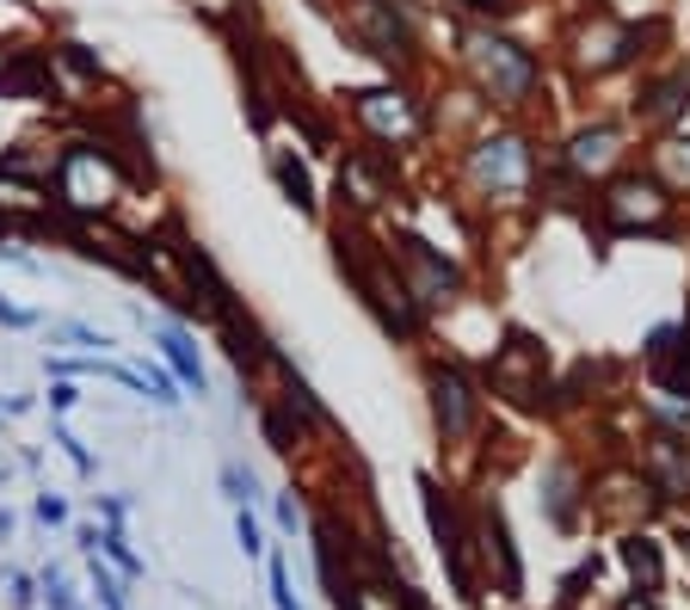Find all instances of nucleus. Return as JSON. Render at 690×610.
I'll use <instances>...</instances> for the list:
<instances>
[{
  "label": "nucleus",
  "mask_w": 690,
  "mask_h": 610,
  "mask_svg": "<svg viewBox=\"0 0 690 610\" xmlns=\"http://www.w3.org/2000/svg\"><path fill=\"white\" fill-rule=\"evenodd\" d=\"M49 340L56 345H80V352H105V333L99 328H87V321H56V328H49Z\"/></svg>",
  "instance_id": "obj_12"
},
{
  "label": "nucleus",
  "mask_w": 690,
  "mask_h": 610,
  "mask_svg": "<svg viewBox=\"0 0 690 610\" xmlns=\"http://www.w3.org/2000/svg\"><path fill=\"white\" fill-rule=\"evenodd\" d=\"M0 328L25 333V328H37V314H32V309H19V302H7V297H0Z\"/></svg>",
  "instance_id": "obj_17"
},
{
  "label": "nucleus",
  "mask_w": 690,
  "mask_h": 610,
  "mask_svg": "<svg viewBox=\"0 0 690 610\" xmlns=\"http://www.w3.org/2000/svg\"><path fill=\"white\" fill-rule=\"evenodd\" d=\"M222 481H229V493H235V500H253V475H241V463H229V469H222Z\"/></svg>",
  "instance_id": "obj_19"
},
{
  "label": "nucleus",
  "mask_w": 690,
  "mask_h": 610,
  "mask_svg": "<svg viewBox=\"0 0 690 610\" xmlns=\"http://www.w3.org/2000/svg\"><path fill=\"white\" fill-rule=\"evenodd\" d=\"M155 345H160V358L172 364V376L186 382V389L204 395V358H198V345H191L186 328H155Z\"/></svg>",
  "instance_id": "obj_6"
},
{
  "label": "nucleus",
  "mask_w": 690,
  "mask_h": 610,
  "mask_svg": "<svg viewBox=\"0 0 690 610\" xmlns=\"http://www.w3.org/2000/svg\"><path fill=\"white\" fill-rule=\"evenodd\" d=\"M271 173H278V186L290 191V203H297V210H314V186H309V173H302V167H290L283 155H271Z\"/></svg>",
  "instance_id": "obj_11"
},
{
  "label": "nucleus",
  "mask_w": 690,
  "mask_h": 610,
  "mask_svg": "<svg viewBox=\"0 0 690 610\" xmlns=\"http://www.w3.org/2000/svg\"><path fill=\"white\" fill-rule=\"evenodd\" d=\"M75 401H80V389H75V382H56V389H49V407H56V413H68Z\"/></svg>",
  "instance_id": "obj_20"
},
{
  "label": "nucleus",
  "mask_w": 690,
  "mask_h": 610,
  "mask_svg": "<svg viewBox=\"0 0 690 610\" xmlns=\"http://www.w3.org/2000/svg\"><path fill=\"white\" fill-rule=\"evenodd\" d=\"M432 395H438V432L444 439H469L475 420H481V401H475L469 376L456 370V364H444V370L432 376Z\"/></svg>",
  "instance_id": "obj_5"
},
{
  "label": "nucleus",
  "mask_w": 690,
  "mask_h": 610,
  "mask_svg": "<svg viewBox=\"0 0 690 610\" xmlns=\"http://www.w3.org/2000/svg\"><path fill=\"white\" fill-rule=\"evenodd\" d=\"M37 518H44V524H63V518H68V506L56 500V493H44V500H37Z\"/></svg>",
  "instance_id": "obj_21"
},
{
  "label": "nucleus",
  "mask_w": 690,
  "mask_h": 610,
  "mask_svg": "<svg viewBox=\"0 0 690 610\" xmlns=\"http://www.w3.org/2000/svg\"><path fill=\"white\" fill-rule=\"evenodd\" d=\"M425 512H432V531H438V548L450 555V574H456V586H469V555H463V531H456L450 506L438 500V487H432V481H425Z\"/></svg>",
  "instance_id": "obj_7"
},
{
  "label": "nucleus",
  "mask_w": 690,
  "mask_h": 610,
  "mask_svg": "<svg viewBox=\"0 0 690 610\" xmlns=\"http://www.w3.org/2000/svg\"><path fill=\"white\" fill-rule=\"evenodd\" d=\"M56 444H63V456H68V463H75L80 475H93V456H87V444H80L75 432H68V425H56Z\"/></svg>",
  "instance_id": "obj_15"
},
{
  "label": "nucleus",
  "mask_w": 690,
  "mask_h": 610,
  "mask_svg": "<svg viewBox=\"0 0 690 610\" xmlns=\"http://www.w3.org/2000/svg\"><path fill=\"white\" fill-rule=\"evenodd\" d=\"M271 605L297 610V598H290V567H283V562H271Z\"/></svg>",
  "instance_id": "obj_16"
},
{
  "label": "nucleus",
  "mask_w": 690,
  "mask_h": 610,
  "mask_svg": "<svg viewBox=\"0 0 690 610\" xmlns=\"http://www.w3.org/2000/svg\"><path fill=\"white\" fill-rule=\"evenodd\" d=\"M118 160L93 142H68L63 155H56V198L80 217H105L111 203H118Z\"/></svg>",
  "instance_id": "obj_1"
},
{
  "label": "nucleus",
  "mask_w": 690,
  "mask_h": 610,
  "mask_svg": "<svg viewBox=\"0 0 690 610\" xmlns=\"http://www.w3.org/2000/svg\"><path fill=\"white\" fill-rule=\"evenodd\" d=\"M623 562L635 567V579H642L647 592L659 586V555H654V543H642V536H635V543H623Z\"/></svg>",
  "instance_id": "obj_13"
},
{
  "label": "nucleus",
  "mask_w": 690,
  "mask_h": 610,
  "mask_svg": "<svg viewBox=\"0 0 690 610\" xmlns=\"http://www.w3.org/2000/svg\"><path fill=\"white\" fill-rule=\"evenodd\" d=\"M463 7H475V13H505L512 0H463Z\"/></svg>",
  "instance_id": "obj_22"
},
{
  "label": "nucleus",
  "mask_w": 690,
  "mask_h": 610,
  "mask_svg": "<svg viewBox=\"0 0 690 610\" xmlns=\"http://www.w3.org/2000/svg\"><path fill=\"white\" fill-rule=\"evenodd\" d=\"M475 173H481V186H493V191H518V179H524L518 142H487V155L475 160Z\"/></svg>",
  "instance_id": "obj_8"
},
{
  "label": "nucleus",
  "mask_w": 690,
  "mask_h": 610,
  "mask_svg": "<svg viewBox=\"0 0 690 610\" xmlns=\"http://www.w3.org/2000/svg\"><path fill=\"white\" fill-rule=\"evenodd\" d=\"M235 536H241V548H247V555H259V548H266V543H259V518H253V512L235 518Z\"/></svg>",
  "instance_id": "obj_18"
},
{
  "label": "nucleus",
  "mask_w": 690,
  "mask_h": 610,
  "mask_svg": "<svg viewBox=\"0 0 690 610\" xmlns=\"http://www.w3.org/2000/svg\"><path fill=\"white\" fill-rule=\"evenodd\" d=\"M394 259H401V266L413 271V284H408L413 302L438 309V302H450V297H456V271L444 266V259H438L432 247H425L420 235H401V241H394Z\"/></svg>",
  "instance_id": "obj_4"
},
{
  "label": "nucleus",
  "mask_w": 690,
  "mask_h": 610,
  "mask_svg": "<svg viewBox=\"0 0 690 610\" xmlns=\"http://www.w3.org/2000/svg\"><path fill=\"white\" fill-rule=\"evenodd\" d=\"M685 93H690V68H678L672 80H654V87H647V106H635V111H642L647 124H666V118L685 111Z\"/></svg>",
  "instance_id": "obj_9"
},
{
  "label": "nucleus",
  "mask_w": 690,
  "mask_h": 610,
  "mask_svg": "<svg viewBox=\"0 0 690 610\" xmlns=\"http://www.w3.org/2000/svg\"><path fill=\"white\" fill-rule=\"evenodd\" d=\"M345 25L370 56L382 63H408L413 56V32H408V13L394 0H345Z\"/></svg>",
  "instance_id": "obj_2"
},
{
  "label": "nucleus",
  "mask_w": 690,
  "mask_h": 610,
  "mask_svg": "<svg viewBox=\"0 0 690 610\" xmlns=\"http://www.w3.org/2000/svg\"><path fill=\"white\" fill-rule=\"evenodd\" d=\"M93 592H99V605H105V610H124V586H118V574H111L99 555H93Z\"/></svg>",
  "instance_id": "obj_14"
},
{
  "label": "nucleus",
  "mask_w": 690,
  "mask_h": 610,
  "mask_svg": "<svg viewBox=\"0 0 690 610\" xmlns=\"http://www.w3.org/2000/svg\"><path fill=\"white\" fill-rule=\"evenodd\" d=\"M647 358H654L659 389H666V395H685V401H690V364H685V358H672V328L654 333V352H647Z\"/></svg>",
  "instance_id": "obj_10"
},
{
  "label": "nucleus",
  "mask_w": 690,
  "mask_h": 610,
  "mask_svg": "<svg viewBox=\"0 0 690 610\" xmlns=\"http://www.w3.org/2000/svg\"><path fill=\"white\" fill-rule=\"evenodd\" d=\"M0 536H13V512H0Z\"/></svg>",
  "instance_id": "obj_23"
},
{
  "label": "nucleus",
  "mask_w": 690,
  "mask_h": 610,
  "mask_svg": "<svg viewBox=\"0 0 690 610\" xmlns=\"http://www.w3.org/2000/svg\"><path fill=\"white\" fill-rule=\"evenodd\" d=\"M475 68L493 87V99H505V106H518L536 87V63L518 44H500V37H475Z\"/></svg>",
  "instance_id": "obj_3"
}]
</instances>
